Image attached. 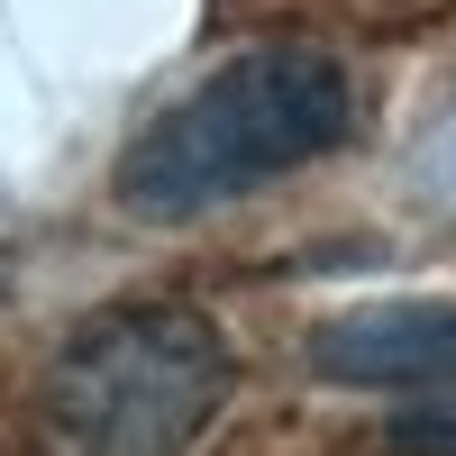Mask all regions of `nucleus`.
<instances>
[{"label": "nucleus", "mask_w": 456, "mask_h": 456, "mask_svg": "<svg viewBox=\"0 0 456 456\" xmlns=\"http://www.w3.org/2000/svg\"><path fill=\"white\" fill-rule=\"evenodd\" d=\"M347 73L311 46H265L219 64L210 83H192L174 110L146 119V137L128 146L119 165V192L128 210H156V219H192L210 201H238L256 183H274L292 165L329 156L347 137Z\"/></svg>", "instance_id": "obj_1"}, {"label": "nucleus", "mask_w": 456, "mask_h": 456, "mask_svg": "<svg viewBox=\"0 0 456 456\" xmlns=\"http://www.w3.org/2000/svg\"><path fill=\"white\" fill-rule=\"evenodd\" d=\"M228 402V338L201 311L146 301L92 320L46 374V429L64 456H183Z\"/></svg>", "instance_id": "obj_2"}, {"label": "nucleus", "mask_w": 456, "mask_h": 456, "mask_svg": "<svg viewBox=\"0 0 456 456\" xmlns=\"http://www.w3.org/2000/svg\"><path fill=\"white\" fill-rule=\"evenodd\" d=\"M311 365L329 374V384L456 402V301H384V311H347V320H329L311 338Z\"/></svg>", "instance_id": "obj_3"}, {"label": "nucleus", "mask_w": 456, "mask_h": 456, "mask_svg": "<svg viewBox=\"0 0 456 456\" xmlns=\"http://www.w3.org/2000/svg\"><path fill=\"white\" fill-rule=\"evenodd\" d=\"M402 456H456V411H429V420H402L393 429Z\"/></svg>", "instance_id": "obj_4"}]
</instances>
